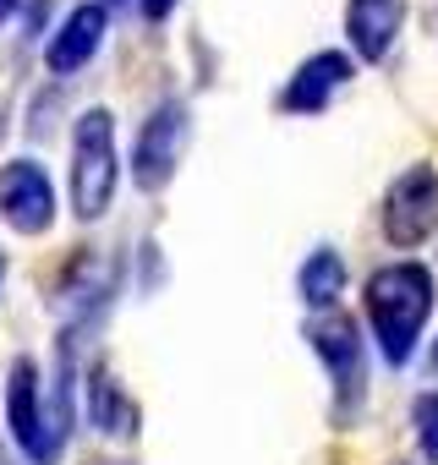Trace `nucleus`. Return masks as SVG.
<instances>
[{"label":"nucleus","mask_w":438,"mask_h":465,"mask_svg":"<svg viewBox=\"0 0 438 465\" xmlns=\"http://www.w3.org/2000/svg\"><path fill=\"white\" fill-rule=\"evenodd\" d=\"M192 148V104L181 94H164L159 104H148L137 137H132V159H126V175L143 197H159L175 175H181V159Z\"/></svg>","instance_id":"nucleus-6"},{"label":"nucleus","mask_w":438,"mask_h":465,"mask_svg":"<svg viewBox=\"0 0 438 465\" xmlns=\"http://www.w3.org/2000/svg\"><path fill=\"white\" fill-rule=\"evenodd\" d=\"M121 280H126L121 274V258H110L105 247H77L61 263V274L50 285V302L61 312V345H55V356H72L77 361V345H88L105 329V318L115 312Z\"/></svg>","instance_id":"nucleus-5"},{"label":"nucleus","mask_w":438,"mask_h":465,"mask_svg":"<svg viewBox=\"0 0 438 465\" xmlns=\"http://www.w3.org/2000/svg\"><path fill=\"white\" fill-rule=\"evenodd\" d=\"M356 83V61L345 55V45L334 50H313V55H302L291 72H285V83L274 88V115H291V121H313V115H324L345 88Z\"/></svg>","instance_id":"nucleus-9"},{"label":"nucleus","mask_w":438,"mask_h":465,"mask_svg":"<svg viewBox=\"0 0 438 465\" xmlns=\"http://www.w3.org/2000/svg\"><path fill=\"white\" fill-rule=\"evenodd\" d=\"M302 340H307V351H313L318 367H324V383H329V421H334V427H356V416H362V405H367V389H373V345H367L362 318L345 312V307H334V312H307Z\"/></svg>","instance_id":"nucleus-3"},{"label":"nucleus","mask_w":438,"mask_h":465,"mask_svg":"<svg viewBox=\"0 0 438 465\" xmlns=\"http://www.w3.org/2000/svg\"><path fill=\"white\" fill-rule=\"evenodd\" d=\"M427 372L438 378V334H433V345H427Z\"/></svg>","instance_id":"nucleus-18"},{"label":"nucleus","mask_w":438,"mask_h":465,"mask_svg":"<svg viewBox=\"0 0 438 465\" xmlns=\"http://www.w3.org/2000/svg\"><path fill=\"white\" fill-rule=\"evenodd\" d=\"M77 400H83L88 427H99L105 438H132L137 421H143L132 389L121 383V372H115L110 361H88V367L77 372Z\"/></svg>","instance_id":"nucleus-12"},{"label":"nucleus","mask_w":438,"mask_h":465,"mask_svg":"<svg viewBox=\"0 0 438 465\" xmlns=\"http://www.w3.org/2000/svg\"><path fill=\"white\" fill-rule=\"evenodd\" d=\"M345 285H351V263H345V252L334 242H318L296 263V302L307 312H334L340 296H345Z\"/></svg>","instance_id":"nucleus-13"},{"label":"nucleus","mask_w":438,"mask_h":465,"mask_svg":"<svg viewBox=\"0 0 438 465\" xmlns=\"http://www.w3.org/2000/svg\"><path fill=\"white\" fill-rule=\"evenodd\" d=\"M126 159L115 143V110L110 104H83L72 115V164H66V203L83 224H99L115 208Z\"/></svg>","instance_id":"nucleus-4"},{"label":"nucleus","mask_w":438,"mask_h":465,"mask_svg":"<svg viewBox=\"0 0 438 465\" xmlns=\"http://www.w3.org/2000/svg\"><path fill=\"white\" fill-rule=\"evenodd\" d=\"M411 438L427 465H438V389H422L411 400Z\"/></svg>","instance_id":"nucleus-14"},{"label":"nucleus","mask_w":438,"mask_h":465,"mask_svg":"<svg viewBox=\"0 0 438 465\" xmlns=\"http://www.w3.org/2000/svg\"><path fill=\"white\" fill-rule=\"evenodd\" d=\"M55 6V0H28V6H23V34H39L45 39V12Z\"/></svg>","instance_id":"nucleus-16"},{"label":"nucleus","mask_w":438,"mask_h":465,"mask_svg":"<svg viewBox=\"0 0 438 465\" xmlns=\"http://www.w3.org/2000/svg\"><path fill=\"white\" fill-rule=\"evenodd\" d=\"M17 12H23V0H0V28H6V23H12Z\"/></svg>","instance_id":"nucleus-17"},{"label":"nucleus","mask_w":438,"mask_h":465,"mask_svg":"<svg viewBox=\"0 0 438 465\" xmlns=\"http://www.w3.org/2000/svg\"><path fill=\"white\" fill-rule=\"evenodd\" d=\"M433 307H438V280L422 258H389L362 280V329L367 345H378L383 367L405 372L416 361Z\"/></svg>","instance_id":"nucleus-2"},{"label":"nucleus","mask_w":438,"mask_h":465,"mask_svg":"<svg viewBox=\"0 0 438 465\" xmlns=\"http://www.w3.org/2000/svg\"><path fill=\"white\" fill-rule=\"evenodd\" d=\"M61 219V192H55V175L45 170L39 153H17L0 164V224L12 230V236H50Z\"/></svg>","instance_id":"nucleus-8"},{"label":"nucleus","mask_w":438,"mask_h":465,"mask_svg":"<svg viewBox=\"0 0 438 465\" xmlns=\"http://www.w3.org/2000/svg\"><path fill=\"white\" fill-rule=\"evenodd\" d=\"M137 12H143L148 28H159V23H170V17L181 12V0H137Z\"/></svg>","instance_id":"nucleus-15"},{"label":"nucleus","mask_w":438,"mask_h":465,"mask_svg":"<svg viewBox=\"0 0 438 465\" xmlns=\"http://www.w3.org/2000/svg\"><path fill=\"white\" fill-rule=\"evenodd\" d=\"M378 230L394 252H416L438 236V164L411 159L378 197Z\"/></svg>","instance_id":"nucleus-7"},{"label":"nucleus","mask_w":438,"mask_h":465,"mask_svg":"<svg viewBox=\"0 0 438 465\" xmlns=\"http://www.w3.org/2000/svg\"><path fill=\"white\" fill-rule=\"evenodd\" d=\"M99 6L105 12H121V6H137V0H99Z\"/></svg>","instance_id":"nucleus-19"},{"label":"nucleus","mask_w":438,"mask_h":465,"mask_svg":"<svg viewBox=\"0 0 438 465\" xmlns=\"http://www.w3.org/2000/svg\"><path fill=\"white\" fill-rule=\"evenodd\" d=\"M0 291H6V252H0Z\"/></svg>","instance_id":"nucleus-20"},{"label":"nucleus","mask_w":438,"mask_h":465,"mask_svg":"<svg viewBox=\"0 0 438 465\" xmlns=\"http://www.w3.org/2000/svg\"><path fill=\"white\" fill-rule=\"evenodd\" d=\"M411 17V0H345V55L356 66H378L394 55Z\"/></svg>","instance_id":"nucleus-11"},{"label":"nucleus","mask_w":438,"mask_h":465,"mask_svg":"<svg viewBox=\"0 0 438 465\" xmlns=\"http://www.w3.org/2000/svg\"><path fill=\"white\" fill-rule=\"evenodd\" d=\"M105 39H110V12L99 6V0H72V6L45 28L39 61H45L50 77H77V72L94 66V55L105 50Z\"/></svg>","instance_id":"nucleus-10"},{"label":"nucleus","mask_w":438,"mask_h":465,"mask_svg":"<svg viewBox=\"0 0 438 465\" xmlns=\"http://www.w3.org/2000/svg\"><path fill=\"white\" fill-rule=\"evenodd\" d=\"M6 438L23 454V465H61L66 443H72V421H77V361L55 356V367L45 372L39 356L17 351L6 361Z\"/></svg>","instance_id":"nucleus-1"}]
</instances>
